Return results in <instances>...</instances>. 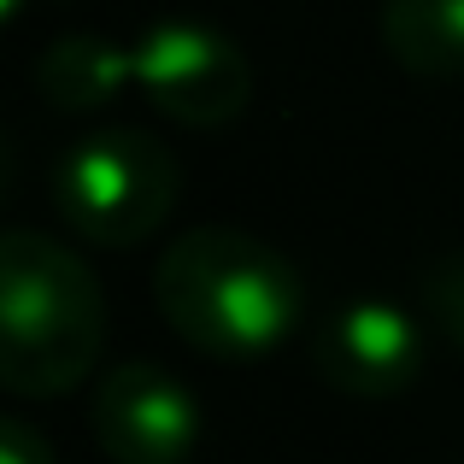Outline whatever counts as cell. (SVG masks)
Masks as SVG:
<instances>
[{"instance_id":"1","label":"cell","mask_w":464,"mask_h":464,"mask_svg":"<svg viewBox=\"0 0 464 464\" xmlns=\"http://www.w3.org/2000/svg\"><path fill=\"white\" fill-rule=\"evenodd\" d=\"M153 300L194 353L247 364L295 335L306 288H300L295 259L265 236L200 224L159 253Z\"/></svg>"},{"instance_id":"2","label":"cell","mask_w":464,"mask_h":464,"mask_svg":"<svg viewBox=\"0 0 464 464\" xmlns=\"http://www.w3.org/2000/svg\"><path fill=\"white\" fill-rule=\"evenodd\" d=\"M106 341V300L71 247L6 229L0 241V382L18 400L71 394Z\"/></svg>"},{"instance_id":"3","label":"cell","mask_w":464,"mask_h":464,"mask_svg":"<svg viewBox=\"0 0 464 464\" xmlns=\"http://www.w3.org/2000/svg\"><path fill=\"white\" fill-rule=\"evenodd\" d=\"M182 188V165L148 130H89L77 136L47 170L53 212L71 236L94 247H136L170 218Z\"/></svg>"},{"instance_id":"4","label":"cell","mask_w":464,"mask_h":464,"mask_svg":"<svg viewBox=\"0 0 464 464\" xmlns=\"http://www.w3.org/2000/svg\"><path fill=\"white\" fill-rule=\"evenodd\" d=\"M130 53L141 101L182 130H224L253 101V65L241 42L200 18H159L130 42Z\"/></svg>"},{"instance_id":"5","label":"cell","mask_w":464,"mask_h":464,"mask_svg":"<svg viewBox=\"0 0 464 464\" xmlns=\"http://www.w3.org/2000/svg\"><path fill=\"white\" fill-rule=\"evenodd\" d=\"M89 430L112 464H188L200 447V400L165 364H112L94 382Z\"/></svg>"},{"instance_id":"6","label":"cell","mask_w":464,"mask_h":464,"mask_svg":"<svg viewBox=\"0 0 464 464\" xmlns=\"http://www.w3.org/2000/svg\"><path fill=\"white\" fill-rule=\"evenodd\" d=\"M312 364L347 400H394L423 376V324L394 300H341L312 335Z\"/></svg>"},{"instance_id":"7","label":"cell","mask_w":464,"mask_h":464,"mask_svg":"<svg viewBox=\"0 0 464 464\" xmlns=\"http://www.w3.org/2000/svg\"><path fill=\"white\" fill-rule=\"evenodd\" d=\"M35 89L59 112H101L124 89H136V53L112 35H59L35 59Z\"/></svg>"},{"instance_id":"8","label":"cell","mask_w":464,"mask_h":464,"mask_svg":"<svg viewBox=\"0 0 464 464\" xmlns=\"http://www.w3.org/2000/svg\"><path fill=\"white\" fill-rule=\"evenodd\" d=\"M382 42L411 77H464V0H388Z\"/></svg>"},{"instance_id":"9","label":"cell","mask_w":464,"mask_h":464,"mask_svg":"<svg viewBox=\"0 0 464 464\" xmlns=\"http://www.w3.org/2000/svg\"><path fill=\"white\" fill-rule=\"evenodd\" d=\"M418 300H423V317H430L435 335L464 353V247L447 253V259H435L430 271H423Z\"/></svg>"},{"instance_id":"10","label":"cell","mask_w":464,"mask_h":464,"mask_svg":"<svg viewBox=\"0 0 464 464\" xmlns=\"http://www.w3.org/2000/svg\"><path fill=\"white\" fill-rule=\"evenodd\" d=\"M0 464H53V447L35 423L24 418H6L0 423Z\"/></svg>"}]
</instances>
